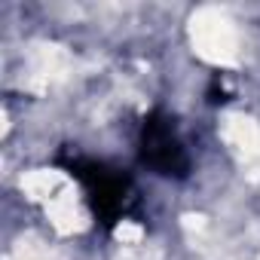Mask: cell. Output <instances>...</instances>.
I'll list each match as a JSON object with an SVG mask.
<instances>
[{"label": "cell", "mask_w": 260, "mask_h": 260, "mask_svg": "<svg viewBox=\"0 0 260 260\" xmlns=\"http://www.w3.org/2000/svg\"><path fill=\"white\" fill-rule=\"evenodd\" d=\"M190 40L199 58L211 64H233L239 55V37L230 16L217 7H202L190 19Z\"/></svg>", "instance_id": "1"}, {"label": "cell", "mask_w": 260, "mask_h": 260, "mask_svg": "<svg viewBox=\"0 0 260 260\" xmlns=\"http://www.w3.org/2000/svg\"><path fill=\"white\" fill-rule=\"evenodd\" d=\"M31 68H34V80H37V89L55 83V80H64L68 71H71V55L68 49L55 46V43H40L31 49Z\"/></svg>", "instance_id": "2"}, {"label": "cell", "mask_w": 260, "mask_h": 260, "mask_svg": "<svg viewBox=\"0 0 260 260\" xmlns=\"http://www.w3.org/2000/svg\"><path fill=\"white\" fill-rule=\"evenodd\" d=\"M223 138L245 156H260V122L245 113H226L220 125Z\"/></svg>", "instance_id": "3"}, {"label": "cell", "mask_w": 260, "mask_h": 260, "mask_svg": "<svg viewBox=\"0 0 260 260\" xmlns=\"http://www.w3.org/2000/svg\"><path fill=\"white\" fill-rule=\"evenodd\" d=\"M46 211H49L52 226H55L58 233H64V236L80 233V230H86V223H89V214L83 211V205H80V199L74 196V190H61V193L46 205Z\"/></svg>", "instance_id": "4"}, {"label": "cell", "mask_w": 260, "mask_h": 260, "mask_svg": "<svg viewBox=\"0 0 260 260\" xmlns=\"http://www.w3.org/2000/svg\"><path fill=\"white\" fill-rule=\"evenodd\" d=\"M22 190H25L31 199L49 205L61 190H68V181H64V175L55 172V169H37V172H31V175L22 178Z\"/></svg>", "instance_id": "5"}, {"label": "cell", "mask_w": 260, "mask_h": 260, "mask_svg": "<svg viewBox=\"0 0 260 260\" xmlns=\"http://www.w3.org/2000/svg\"><path fill=\"white\" fill-rule=\"evenodd\" d=\"M7 260H55V257L37 236H22Z\"/></svg>", "instance_id": "6"}, {"label": "cell", "mask_w": 260, "mask_h": 260, "mask_svg": "<svg viewBox=\"0 0 260 260\" xmlns=\"http://www.w3.org/2000/svg\"><path fill=\"white\" fill-rule=\"evenodd\" d=\"M113 236H116V242H119L122 248H132V245H141V242H144V230H141L138 223H125V220L116 226Z\"/></svg>", "instance_id": "7"}, {"label": "cell", "mask_w": 260, "mask_h": 260, "mask_svg": "<svg viewBox=\"0 0 260 260\" xmlns=\"http://www.w3.org/2000/svg\"><path fill=\"white\" fill-rule=\"evenodd\" d=\"M162 254L156 251V248H147L144 242L141 245H132V248H122V254H119V260H159Z\"/></svg>", "instance_id": "8"}]
</instances>
